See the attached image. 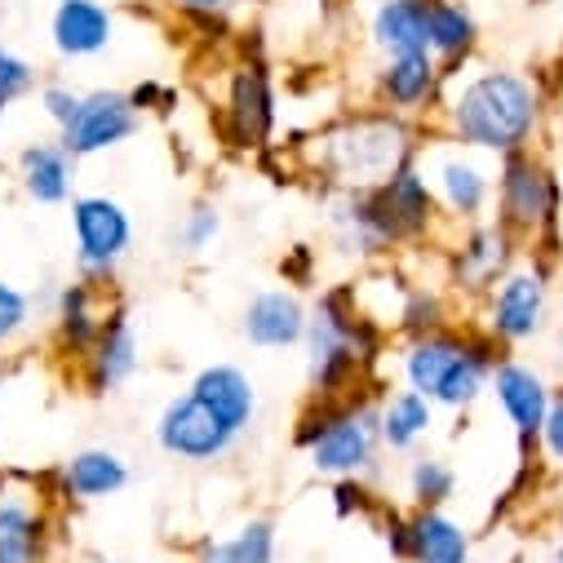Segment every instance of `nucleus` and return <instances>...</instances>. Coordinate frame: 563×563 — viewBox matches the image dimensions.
Here are the masks:
<instances>
[{"mask_svg": "<svg viewBox=\"0 0 563 563\" xmlns=\"http://www.w3.org/2000/svg\"><path fill=\"white\" fill-rule=\"evenodd\" d=\"M440 133L449 143L501 161L537 143L545 124V93L532 76L515 67H466L444 85L435 107Z\"/></svg>", "mask_w": 563, "mask_h": 563, "instance_id": "obj_1", "label": "nucleus"}, {"mask_svg": "<svg viewBox=\"0 0 563 563\" xmlns=\"http://www.w3.org/2000/svg\"><path fill=\"white\" fill-rule=\"evenodd\" d=\"M421 137H427L421 120H408L382 107H360L316 129L302 156L333 196V191H360V187L386 183L395 169L421 156V147H427Z\"/></svg>", "mask_w": 563, "mask_h": 563, "instance_id": "obj_2", "label": "nucleus"}, {"mask_svg": "<svg viewBox=\"0 0 563 563\" xmlns=\"http://www.w3.org/2000/svg\"><path fill=\"white\" fill-rule=\"evenodd\" d=\"M390 346V329L382 320H373L360 298L355 285H333L316 298L311 320H307V386L316 399H346L368 390L373 368L382 364Z\"/></svg>", "mask_w": 563, "mask_h": 563, "instance_id": "obj_3", "label": "nucleus"}, {"mask_svg": "<svg viewBox=\"0 0 563 563\" xmlns=\"http://www.w3.org/2000/svg\"><path fill=\"white\" fill-rule=\"evenodd\" d=\"M506 351L479 324H444L399 346V377L435 408L466 412L488 395V377Z\"/></svg>", "mask_w": 563, "mask_h": 563, "instance_id": "obj_4", "label": "nucleus"}, {"mask_svg": "<svg viewBox=\"0 0 563 563\" xmlns=\"http://www.w3.org/2000/svg\"><path fill=\"white\" fill-rule=\"evenodd\" d=\"M294 449L324 479H364L377 475L382 435H377V395L360 390L346 399H307L294 421Z\"/></svg>", "mask_w": 563, "mask_h": 563, "instance_id": "obj_5", "label": "nucleus"}, {"mask_svg": "<svg viewBox=\"0 0 563 563\" xmlns=\"http://www.w3.org/2000/svg\"><path fill=\"white\" fill-rule=\"evenodd\" d=\"M493 205H497L493 222H501L528 257L554 266L559 227H563V183L537 147H523L497 161Z\"/></svg>", "mask_w": 563, "mask_h": 563, "instance_id": "obj_6", "label": "nucleus"}, {"mask_svg": "<svg viewBox=\"0 0 563 563\" xmlns=\"http://www.w3.org/2000/svg\"><path fill=\"white\" fill-rule=\"evenodd\" d=\"M550 275L554 266L537 262V257H519L497 285L479 298L484 302V320L479 329L501 346V351H515V346H528L532 338L545 333L550 324Z\"/></svg>", "mask_w": 563, "mask_h": 563, "instance_id": "obj_7", "label": "nucleus"}, {"mask_svg": "<svg viewBox=\"0 0 563 563\" xmlns=\"http://www.w3.org/2000/svg\"><path fill=\"white\" fill-rule=\"evenodd\" d=\"M279 129V93L266 54L244 45V54L227 71V93H222V133L235 152H271Z\"/></svg>", "mask_w": 563, "mask_h": 563, "instance_id": "obj_8", "label": "nucleus"}, {"mask_svg": "<svg viewBox=\"0 0 563 563\" xmlns=\"http://www.w3.org/2000/svg\"><path fill=\"white\" fill-rule=\"evenodd\" d=\"M67 209H71L67 218H71V244H76V275L107 289L133 249V213L102 191L71 196Z\"/></svg>", "mask_w": 563, "mask_h": 563, "instance_id": "obj_9", "label": "nucleus"}, {"mask_svg": "<svg viewBox=\"0 0 563 563\" xmlns=\"http://www.w3.org/2000/svg\"><path fill=\"white\" fill-rule=\"evenodd\" d=\"M421 174H427L440 213L453 222H479L493 209V187H497V169L479 161V152H466L457 143H427L417 156Z\"/></svg>", "mask_w": 563, "mask_h": 563, "instance_id": "obj_10", "label": "nucleus"}, {"mask_svg": "<svg viewBox=\"0 0 563 563\" xmlns=\"http://www.w3.org/2000/svg\"><path fill=\"white\" fill-rule=\"evenodd\" d=\"M152 440L165 457L174 462H187V466H209V462H222L240 435L227 427V421L205 404L196 399L191 390L165 399L161 417H156V427H152Z\"/></svg>", "mask_w": 563, "mask_h": 563, "instance_id": "obj_11", "label": "nucleus"}, {"mask_svg": "<svg viewBox=\"0 0 563 563\" xmlns=\"http://www.w3.org/2000/svg\"><path fill=\"white\" fill-rule=\"evenodd\" d=\"M462 235L444 249V262H449V285L466 298H484L497 279L523 257L519 240L493 222V218H479V222H457Z\"/></svg>", "mask_w": 563, "mask_h": 563, "instance_id": "obj_12", "label": "nucleus"}, {"mask_svg": "<svg viewBox=\"0 0 563 563\" xmlns=\"http://www.w3.org/2000/svg\"><path fill=\"white\" fill-rule=\"evenodd\" d=\"M137 129H143V115H137L124 89H89L80 93L71 124L58 129V143L71 161H93L102 152L124 147Z\"/></svg>", "mask_w": 563, "mask_h": 563, "instance_id": "obj_13", "label": "nucleus"}, {"mask_svg": "<svg viewBox=\"0 0 563 563\" xmlns=\"http://www.w3.org/2000/svg\"><path fill=\"white\" fill-rule=\"evenodd\" d=\"M488 395L497 399L506 427L515 431V444H519V457L537 453V435H541V421H545V408H550V395L554 386L545 382V373L519 355H501L493 377H488Z\"/></svg>", "mask_w": 563, "mask_h": 563, "instance_id": "obj_14", "label": "nucleus"}, {"mask_svg": "<svg viewBox=\"0 0 563 563\" xmlns=\"http://www.w3.org/2000/svg\"><path fill=\"white\" fill-rule=\"evenodd\" d=\"M444 85H449V76L440 71V63L431 54H390L373 71V107L421 120V115H435Z\"/></svg>", "mask_w": 563, "mask_h": 563, "instance_id": "obj_15", "label": "nucleus"}, {"mask_svg": "<svg viewBox=\"0 0 563 563\" xmlns=\"http://www.w3.org/2000/svg\"><path fill=\"white\" fill-rule=\"evenodd\" d=\"M137 364H143V342H137V324L129 316L124 302H111L107 316H102V329L93 338V346L85 351V360L76 364L80 368V386L89 395H111L120 390Z\"/></svg>", "mask_w": 563, "mask_h": 563, "instance_id": "obj_16", "label": "nucleus"}, {"mask_svg": "<svg viewBox=\"0 0 563 563\" xmlns=\"http://www.w3.org/2000/svg\"><path fill=\"white\" fill-rule=\"evenodd\" d=\"M54 515L41 493L0 484V563H49Z\"/></svg>", "mask_w": 563, "mask_h": 563, "instance_id": "obj_17", "label": "nucleus"}, {"mask_svg": "<svg viewBox=\"0 0 563 563\" xmlns=\"http://www.w3.org/2000/svg\"><path fill=\"white\" fill-rule=\"evenodd\" d=\"M307 320H311V307L302 302V294L279 285V289H262L249 298L240 316V333L257 351H289V346H302Z\"/></svg>", "mask_w": 563, "mask_h": 563, "instance_id": "obj_18", "label": "nucleus"}, {"mask_svg": "<svg viewBox=\"0 0 563 563\" xmlns=\"http://www.w3.org/2000/svg\"><path fill=\"white\" fill-rule=\"evenodd\" d=\"M115 41V14L102 0H58L49 14V45L67 63L107 54Z\"/></svg>", "mask_w": 563, "mask_h": 563, "instance_id": "obj_19", "label": "nucleus"}, {"mask_svg": "<svg viewBox=\"0 0 563 563\" xmlns=\"http://www.w3.org/2000/svg\"><path fill=\"white\" fill-rule=\"evenodd\" d=\"M129 479H133L129 457H120L115 449H80L54 471V497H63V501H107V497L124 493Z\"/></svg>", "mask_w": 563, "mask_h": 563, "instance_id": "obj_20", "label": "nucleus"}, {"mask_svg": "<svg viewBox=\"0 0 563 563\" xmlns=\"http://www.w3.org/2000/svg\"><path fill=\"white\" fill-rule=\"evenodd\" d=\"M187 390H191L196 399H205L235 435H244L253 421H257V404H262V399H257V382H253L249 368H240V364H231V360L205 364V368L191 377Z\"/></svg>", "mask_w": 563, "mask_h": 563, "instance_id": "obj_21", "label": "nucleus"}, {"mask_svg": "<svg viewBox=\"0 0 563 563\" xmlns=\"http://www.w3.org/2000/svg\"><path fill=\"white\" fill-rule=\"evenodd\" d=\"M107 302H102V285H89V279H71V285L58 289L54 298V342L67 360H85V351L93 346L98 329H102Z\"/></svg>", "mask_w": 563, "mask_h": 563, "instance_id": "obj_22", "label": "nucleus"}, {"mask_svg": "<svg viewBox=\"0 0 563 563\" xmlns=\"http://www.w3.org/2000/svg\"><path fill=\"white\" fill-rule=\"evenodd\" d=\"M368 41L382 58L431 54V0H377L368 14Z\"/></svg>", "mask_w": 563, "mask_h": 563, "instance_id": "obj_23", "label": "nucleus"}, {"mask_svg": "<svg viewBox=\"0 0 563 563\" xmlns=\"http://www.w3.org/2000/svg\"><path fill=\"white\" fill-rule=\"evenodd\" d=\"M76 165L63 143L54 137V143H27L19 152V187L32 205H45V209H58L76 196Z\"/></svg>", "mask_w": 563, "mask_h": 563, "instance_id": "obj_24", "label": "nucleus"}, {"mask_svg": "<svg viewBox=\"0 0 563 563\" xmlns=\"http://www.w3.org/2000/svg\"><path fill=\"white\" fill-rule=\"evenodd\" d=\"M479 41L484 32L466 0H431V58L449 80L475 63Z\"/></svg>", "mask_w": 563, "mask_h": 563, "instance_id": "obj_25", "label": "nucleus"}, {"mask_svg": "<svg viewBox=\"0 0 563 563\" xmlns=\"http://www.w3.org/2000/svg\"><path fill=\"white\" fill-rule=\"evenodd\" d=\"M408 563H471V528L444 510H408Z\"/></svg>", "mask_w": 563, "mask_h": 563, "instance_id": "obj_26", "label": "nucleus"}, {"mask_svg": "<svg viewBox=\"0 0 563 563\" xmlns=\"http://www.w3.org/2000/svg\"><path fill=\"white\" fill-rule=\"evenodd\" d=\"M435 431V404L408 386L377 399V435L386 453H417V444Z\"/></svg>", "mask_w": 563, "mask_h": 563, "instance_id": "obj_27", "label": "nucleus"}, {"mask_svg": "<svg viewBox=\"0 0 563 563\" xmlns=\"http://www.w3.org/2000/svg\"><path fill=\"white\" fill-rule=\"evenodd\" d=\"M279 550V528L266 515L244 519L227 537H205L191 550V563H275Z\"/></svg>", "mask_w": 563, "mask_h": 563, "instance_id": "obj_28", "label": "nucleus"}, {"mask_svg": "<svg viewBox=\"0 0 563 563\" xmlns=\"http://www.w3.org/2000/svg\"><path fill=\"white\" fill-rule=\"evenodd\" d=\"M404 497L408 510H444L457 497V471L449 457H431V453H417L404 471Z\"/></svg>", "mask_w": 563, "mask_h": 563, "instance_id": "obj_29", "label": "nucleus"}, {"mask_svg": "<svg viewBox=\"0 0 563 563\" xmlns=\"http://www.w3.org/2000/svg\"><path fill=\"white\" fill-rule=\"evenodd\" d=\"M444 324H453V316H449V298L435 285H399V307H395V320H390L395 338H404V342L427 338Z\"/></svg>", "mask_w": 563, "mask_h": 563, "instance_id": "obj_30", "label": "nucleus"}, {"mask_svg": "<svg viewBox=\"0 0 563 563\" xmlns=\"http://www.w3.org/2000/svg\"><path fill=\"white\" fill-rule=\"evenodd\" d=\"M222 235V209L213 200H196L187 213H183V227H178V244L187 253H209Z\"/></svg>", "mask_w": 563, "mask_h": 563, "instance_id": "obj_31", "label": "nucleus"}, {"mask_svg": "<svg viewBox=\"0 0 563 563\" xmlns=\"http://www.w3.org/2000/svg\"><path fill=\"white\" fill-rule=\"evenodd\" d=\"M36 80H41V71L23 54L0 45V115H5L14 102H23L27 93H36Z\"/></svg>", "mask_w": 563, "mask_h": 563, "instance_id": "obj_32", "label": "nucleus"}, {"mask_svg": "<svg viewBox=\"0 0 563 563\" xmlns=\"http://www.w3.org/2000/svg\"><path fill=\"white\" fill-rule=\"evenodd\" d=\"M32 329V294H23L10 279H0V351L14 346Z\"/></svg>", "mask_w": 563, "mask_h": 563, "instance_id": "obj_33", "label": "nucleus"}, {"mask_svg": "<svg viewBox=\"0 0 563 563\" xmlns=\"http://www.w3.org/2000/svg\"><path fill=\"white\" fill-rule=\"evenodd\" d=\"M537 453H541L550 466H563V386H554V395H550L541 435H537Z\"/></svg>", "mask_w": 563, "mask_h": 563, "instance_id": "obj_34", "label": "nucleus"}, {"mask_svg": "<svg viewBox=\"0 0 563 563\" xmlns=\"http://www.w3.org/2000/svg\"><path fill=\"white\" fill-rule=\"evenodd\" d=\"M129 102L137 107V115H169L178 107V89L161 85V80H137L133 89H124Z\"/></svg>", "mask_w": 563, "mask_h": 563, "instance_id": "obj_35", "label": "nucleus"}, {"mask_svg": "<svg viewBox=\"0 0 563 563\" xmlns=\"http://www.w3.org/2000/svg\"><path fill=\"white\" fill-rule=\"evenodd\" d=\"M76 107H80V89H71V85H41V111H45V120L54 129H67Z\"/></svg>", "mask_w": 563, "mask_h": 563, "instance_id": "obj_36", "label": "nucleus"}, {"mask_svg": "<svg viewBox=\"0 0 563 563\" xmlns=\"http://www.w3.org/2000/svg\"><path fill=\"white\" fill-rule=\"evenodd\" d=\"M333 497H338V515H364V510H382V497H373L364 488V479H333Z\"/></svg>", "mask_w": 563, "mask_h": 563, "instance_id": "obj_37", "label": "nucleus"}, {"mask_svg": "<svg viewBox=\"0 0 563 563\" xmlns=\"http://www.w3.org/2000/svg\"><path fill=\"white\" fill-rule=\"evenodd\" d=\"M279 275H285L289 289L311 285V279H316V249H311V244H294V249L285 253V262H279Z\"/></svg>", "mask_w": 563, "mask_h": 563, "instance_id": "obj_38", "label": "nucleus"}, {"mask_svg": "<svg viewBox=\"0 0 563 563\" xmlns=\"http://www.w3.org/2000/svg\"><path fill=\"white\" fill-rule=\"evenodd\" d=\"M382 537L395 563H408V510H395L382 501Z\"/></svg>", "mask_w": 563, "mask_h": 563, "instance_id": "obj_39", "label": "nucleus"}, {"mask_svg": "<svg viewBox=\"0 0 563 563\" xmlns=\"http://www.w3.org/2000/svg\"><path fill=\"white\" fill-rule=\"evenodd\" d=\"M169 5H174L183 19H191V14H222V19H231V10L249 5V0H169Z\"/></svg>", "mask_w": 563, "mask_h": 563, "instance_id": "obj_40", "label": "nucleus"}, {"mask_svg": "<svg viewBox=\"0 0 563 563\" xmlns=\"http://www.w3.org/2000/svg\"><path fill=\"white\" fill-rule=\"evenodd\" d=\"M316 5H320V10H324V14H338V10H342V5H346V0H316Z\"/></svg>", "mask_w": 563, "mask_h": 563, "instance_id": "obj_41", "label": "nucleus"}, {"mask_svg": "<svg viewBox=\"0 0 563 563\" xmlns=\"http://www.w3.org/2000/svg\"><path fill=\"white\" fill-rule=\"evenodd\" d=\"M5 377H10V364H5V355H0V386H5Z\"/></svg>", "mask_w": 563, "mask_h": 563, "instance_id": "obj_42", "label": "nucleus"}, {"mask_svg": "<svg viewBox=\"0 0 563 563\" xmlns=\"http://www.w3.org/2000/svg\"><path fill=\"white\" fill-rule=\"evenodd\" d=\"M559 364H563V333H559Z\"/></svg>", "mask_w": 563, "mask_h": 563, "instance_id": "obj_43", "label": "nucleus"}, {"mask_svg": "<svg viewBox=\"0 0 563 563\" xmlns=\"http://www.w3.org/2000/svg\"><path fill=\"white\" fill-rule=\"evenodd\" d=\"M0 475H5V453H0Z\"/></svg>", "mask_w": 563, "mask_h": 563, "instance_id": "obj_44", "label": "nucleus"}, {"mask_svg": "<svg viewBox=\"0 0 563 563\" xmlns=\"http://www.w3.org/2000/svg\"><path fill=\"white\" fill-rule=\"evenodd\" d=\"M554 563H563V554H554Z\"/></svg>", "mask_w": 563, "mask_h": 563, "instance_id": "obj_45", "label": "nucleus"}, {"mask_svg": "<svg viewBox=\"0 0 563 563\" xmlns=\"http://www.w3.org/2000/svg\"><path fill=\"white\" fill-rule=\"evenodd\" d=\"M559 554H563V541H559Z\"/></svg>", "mask_w": 563, "mask_h": 563, "instance_id": "obj_46", "label": "nucleus"}, {"mask_svg": "<svg viewBox=\"0 0 563 563\" xmlns=\"http://www.w3.org/2000/svg\"><path fill=\"white\" fill-rule=\"evenodd\" d=\"M0 124H5V115H0Z\"/></svg>", "mask_w": 563, "mask_h": 563, "instance_id": "obj_47", "label": "nucleus"}]
</instances>
